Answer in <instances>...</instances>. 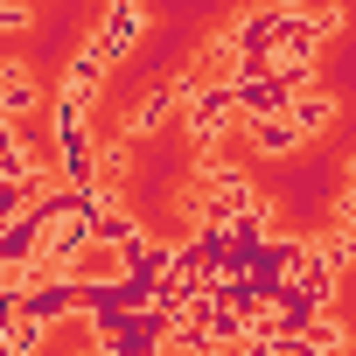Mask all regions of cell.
Here are the masks:
<instances>
[{
    "instance_id": "6da1fadb",
    "label": "cell",
    "mask_w": 356,
    "mask_h": 356,
    "mask_svg": "<svg viewBox=\"0 0 356 356\" xmlns=\"http://www.w3.org/2000/svg\"><path fill=\"white\" fill-rule=\"evenodd\" d=\"M22 314L49 335V328H63V321L77 314V286H70L63 273H49V266H29V273H22Z\"/></svg>"
},
{
    "instance_id": "ba28073f",
    "label": "cell",
    "mask_w": 356,
    "mask_h": 356,
    "mask_svg": "<svg viewBox=\"0 0 356 356\" xmlns=\"http://www.w3.org/2000/svg\"><path fill=\"white\" fill-rule=\"evenodd\" d=\"M245 140H252V147H259L266 161H286V154L300 147V133H293L286 119H259V126H245Z\"/></svg>"
},
{
    "instance_id": "7c38bea8",
    "label": "cell",
    "mask_w": 356,
    "mask_h": 356,
    "mask_svg": "<svg viewBox=\"0 0 356 356\" xmlns=\"http://www.w3.org/2000/svg\"><path fill=\"white\" fill-rule=\"evenodd\" d=\"M0 356H15V349H8V342H0Z\"/></svg>"
},
{
    "instance_id": "5b68a950",
    "label": "cell",
    "mask_w": 356,
    "mask_h": 356,
    "mask_svg": "<svg viewBox=\"0 0 356 356\" xmlns=\"http://www.w3.org/2000/svg\"><path fill=\"white\" fill-rule=\"evenodd\" d=\"M35 112H42V77H35L29 63H0V119L22 126V119H35Z\"/></svg>"
},
{
    "instance_id": "30bf717a",
    "label": "cell",
    "mask_w": 356,
    "mask_h": 356,
    "mask_svg": "<svg viewBox=\"0 0 356 356\" xmlns=\"http://www.w3.org/2000/svg\"><path fill=\"white\" fill-rule=\"evenodd\" d=\"M35 29V8H22V0H0V35H22Z\"/></svg>"
},
{
    "instance_id": "3957f363",
    "label": "cell",
    "mask_w": 356,
    "mask_h": 356,
    "mask_svg": "<svg viewBox=\"0 0 356 356\" xmlns=\"http://www.w3.org/2000/svg\"><path fill=\"white\" fill-rule=\"evenodd\" d=\"M140 35H147V8L119 0V8H105V15H98V29H91L84 42H91V56H98V63L112 70V63H119V56H126V49L140 42Z\"/></svg>"
},
{
    "instance_id": "9c48e42d",
    "label": "cell",
    "mask_w": 356,
    "mask_h": 356,
    "mask_svg": "<svg viewBox=\"0 0 356 356\" xmlns=\"http://www.w3.org/2000/svg\"><path fill=\"white\" fill-rule=\"evenodd\" d=\"M335 231L356 245V182H342V196H335Z\"/></svg>"
},
{
    "instance_id": "8992f818",
    "label": "cell",
    "mask_w": 356,
    "mask_h": 356,
    "mask_svg": "<svg viewBox=\"0 0 356 356\" xmlns=\"http://www.w3.org/2000/svg\"><path fill=\"white\" fill-rule=\"evenodd\" d=\"M182 98H189V84H182V77H175V84H154V91L126 112V133H119V140H147V133H161V126L175 119V105H182Z\"/></svg>"
},
{
    "instance_id": "8fae6325",
    "label": "cell",
    "mask_w": 356,
    "mask_h": 356,
    "mask_svg": "<svg viewBox=\"0 0 356 356\" xmlns=\"http://www.w3.org/2000/svg\"><path fill=\"white\" fill-rule=\"evenodd\" d=\"M349 182H356V154H349Z\"/></svg>"
},
{
    "instance_id": "7a4b0ae2",
    "label": "cell",
    "mask_w": 356,
    "mask_h": 356,
    "mask_svg": "<svg viewBox=\"0 0 356 356\" xmlns=\"http://www.w3.org/2000/svg\"><path fill=\"white\" fill-rule=\"evenodd\" d=\"M231 126H238L231 91H189V98H182V133H189V147H196V154H210Z\"/></svg>"
},
{
    "instance_id": "277c9868",
    "label": "cell",
    "mask_w": 356,
    "mask_h": 356,
    "mask_svg": "<svg viewBox=\"0 0 356 356\" xmlns=\"http://www.w3.org/2000/svg\"><path fill=\"white\" fill-rule=\"evenodd\" d=\"M335 112H342V98H335L328 84H307V91H293V98H286V126L300 133V147H307L314 133H328V126H335Z\"/></svg>"
},
{
    "instance_id": "52a82bcc",
    "label": "cell",
    "mask_w": 356,
    "mask_h": 356,
    "mask_svg": "<svg viewBox=\"0 0 356 356\" xmlns=\"http://www.w3.org/2000/svg\"><path fill=\"white\" fill-rule=\"evenodd\" d=\"M98 84H105V63L91 56V42H77V56H70V70H63L56 98H77V105H91V98H98Z\"/></svg>"
}]
</instances>
